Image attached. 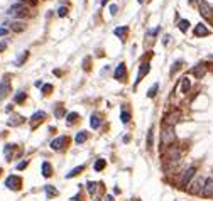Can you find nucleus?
Returning a JSON list of instances; mask_svg holds the SVG:
<instances>
[{"label":"nucleus","mask_w":213,"mask_h":201,"mask_svg":"<svg viewBox=\"0 0 213 201\" xmlns=\"http://www.w3.org/2000/svg\"><path fill=\"white\" fill-rule=\"evenodd\" d=\"M120 120H122V124H129V120H130V112H129V108H127V106H122Z\"/></svg>","instance_id":"6ab92c4d"},{"label":"nucleus","mask_w":213,"mask_h":201,"mask_svg":"<svg viewBox=\"0 0 213 201\" xmlns=\"http://www.w3.org/2000/svg\"><path fill=\"white\" fill-rule=\"evenodd\" d=\"M106 161H103V159H98V161L95 162V171H102L103 167H105Z\"/></svg>","instance_id":"473e14b6"},{"label":"nucleus","mask_w":213,"mask_h":201,"mask_svg":"<svg viewBox=\"0 0 213 201\" xmlns=\"http://www.w3.org/2000/svg\"><path fill=\"white\" fill-rule=\"evenodd\" d=\"M46 193H48V196H56V194H58V191H56L52 186H46Z\"/></svg>","instance_id":"72a5a7b5"},{"label":"nucleus","mask_w":213,"mask_h":201,"mask_svg":"<svg viewBox=\"0 0 213 201\" xmlns=\"http://www.w3.org/2000/svg\"><path fill=\"white\" fill-rule=\"evenodd\" d=\"M9 93H10V80L9 76H4L0 81V100H4Z\"/></svg>","instance_id":"0eeeda50"},{"label":"nucleus","mask_w":213,"mask_h":201,"mask_svg":"<svg viewBox=\"0 0 213 201\" xmlns=\"http://www.w3.org/2000/svg\"><path fill=\"white\" fill-rule=\"evenodd\" d=\"M210 34V31L206 29V26H203V24H198V26L195 27V36L196 37H205V36H208Z\"/></svg>","instance_id":"f3484780"},{"label":"nucleus","mask_w":213,"mask_h":201,"mask_svg":"<svg viewBox=\"0 0 213 201\" xmlns=\"http://www.w3.org/2000/svg\"><path fill=\"white\" fill-rule=\"evenodd\" d=\"M7 32H9L7 29H4V27H0V37H2V36H7Z\"/></svg>","instance_id":"79ce46f5"},{"label":"nucleus","mask_w":213,"mask_h":201,"mask_svg":"<svg viewBox=\"0 0 213 201\" xmlns=\"http://www.w3.org/2000/svg\"><path fill=\"white\" fill-rule=\"evenodd\" d=\"M66 14H68V9L66 7H59L58 9V15H59V17H66Z\"/></svg>","instance_id":"c9c22d12"},{"label":"nucleus","mask_w":213,"mask_h":201,"mask_svg":"<svg viewBox=\"0 0 213 201\" xmlns=\"http://www.w3.org/2000/svg\"><path fill=\"white\" fill-rule=\"evenodd\" d=\"M26 22H22V20H14L10 24V31L12 32H24L26 31Z\"/></svg>","instance_id":"4468645a"},{"label":"nucleus","mask_w":213,"mask_h":201,"mask_svg":"<svg viewBox=\"0 0 213 201\" xmlns=\"http://www.w3.org/2000/svg\"><path fill=\"white\" fill-rule=\"evenodd\" d=\"M191 88V81L188 80V78H183L181 80V93H188Z\"/></svg>","instance_id":"5701e85b"},{"label":"nucleus","mask_w":213,"mask_h":201,"mask_svg":"<svg viewBox=\"0 0 213 201\" xmlns=\"http://www.w3.org/2000/svg\"><path fill=\"white\" fill-rule=\"evenodd\" d=\"M24 100H26V93H24V92H19L17 95H15L14 102H15V103H22Z\"/></svg>","instance_id":"2f4dec72"},{"label":"nucleus","mask_w":213,"mask_h":201,"mask_svg":"<svg viewBox=\"0 0 213 201\" xmlns=\"http://www.w3.org/2000/svg\"><path fill=\"white\" fill-rule=\"evenodd\" d=\"M42 176L44 178H51L52 176V167L49 162H42Z\"/></svg>","instance_id":"aec40b11"},{"label":"nucleus","mask_w":213,"mask_h":201,"mask_svg":"<svg viewBox=\"0 0 213 201\" xmlns=\"http://www.w3.org/2000/svg\"><path fill=\"white\" fill-rule=\"evenodd\" d=\"M52 90V84H42V95H49Z\"/></svg>","instance_id":"f704fd0d"},{"label":"nucleus","mask_w":213,"mask_h":201,"mask_svg":"<svg viewBox=\"0 0 213 201\" xmlns=\"http://www.w3.org/2000/svg\"><path fill=\"white\" fill-rule=\"evenodd\" d=\"M29 58V51H24L22 54H20V58L17 59V66H20V64H24L26 63V59Z\"/></svg>","instance_id":"c756f323"},{"label":"nucleus","mask_w":213,"mask_h":201,"mask_svg":"<svg viewBox=\"0 0 213 201\" xmlns=\"http://www.w3.org/2000/svg\"><path fill=\"white\" fill-rule=\"evenodd\" d=\"M78 117H80V115H78L76 112H71V113H68V115H66V120H68V124H74V122L78 120Z\"/></svg>","instance_id":"c85d7f7f"},{"label":"nucleus","mask_w":213,"mask_h":201,"mask_svg":"<svg viewBox=\"0 0 213 201\" xmlns=\"http://www.w3.org/2000/svg\"><path fill=\"white\" fill-rule=\"evenodd\" d=\"M86 186H88V193H90V194H95V193H96V183H93V181H88V183H86Z\"/></svg>","instance_id":"7c9ffc66"},{"label":"nucleus","mask_w":213,"mask_h":201,"mask_svg":"<svg viewBox=\"0 0 213 201\" xmlns=\"http://www.w3.org/2000/svg\"><path fill=\"white\" fill-rule=\"evenodd\" d=\"M44 118H46V113H44V112H36V113L31 117V120H32V128L36 127L37 124H41V122L44 120Z\"/></svg>","instance_id":"a211bd4d"},{"label":"nucleus","mask_w":213,"mask_h":201,"mask_svg":"<svg viewBox=\"0 0 213 201\" xmlns=\"http://www.w3.org/2000/svg\"><path fill=\"white\" fill-rule=\"evenodd\" d=\"M157 32H159V27H156V29L149 31V32H147V34H149V36H156V34H157Z\"/></svg>","instance_id":"a19ab883"},{"label":"nucleus","mask_w":213,"mask_h":201,"mask_svg":"<svg viewBox=\"0 0 213 201\" xmlns=\"http://www.w3.org/2000/svg\"><path fill=\"white\" fill-rule=\"evenodd\" d=\"M106 2H108V0H102V4H103V5H105V4H106Z\"/></svg>","instance_id":"a18cd8bd"},{"label":"nucleus","mask_w":213,"mask_h":201,"mask_svg":"<svg viewBox=\"0 0 213 201\" xmlns=\"http://www.w3.org/2000/svg\"><path fill=\"white\" fill-rule=\"evenodd\" d=\"M178 27H179L181 32H186L188 29H190V20H186V19H183V20L178 22Z\"/></svg>","instance_id":"393cba45"},{"label":"nucleus","mask_w":213,"mask_h":201,"mask_svg":"<svg viewBox=\"0 0 213 201\" xmlns=\"http://www.w3.org/2000/svg\"><path fill=\"white\" fill-rule=\"evenodd\" d=\"M203 184H205V179H203V178L196 179L195 183L191 184V188H190V193H191V194H200V193H201V189H203Z\"/></svg>","instance_id":"f8f14e48"},{"label":"nucleus","mask_w":213,"mask_h":201,"mask_svg":"<svg viewBox=\"0 0 213 201\" xmlns=\"http://www.w3.org/2000/svg\"><path fill=\"white\" fill-rule=\"evenodd\" d=\"M142 2H144V0H139V4H142Z\"/></svg>","instance_id":"49530a36"},{"label":"nucleus","mask_w":213,"mask_h":201,"mask_svg":"<svg viewBox=\"0 0 213 201\" xmlns=\"http://www.w3.org/2000/svg\"><path fill=\"white\" fill-rule=\"evenodd\" d=\"M26 167H27V161H22V162H19V164H17L19 171H22V169H26Z\"/></svg>","instance_id":"e433bc0d"},{"label":"nucleus","mask_w":213,"mask_h":201,"mask_svg":"<svg viewBox=\"0 0 213 201\" xmlns=\"http://www.w3.org/2000/svg\"><path fill=\"white\" fill-rule=\"evenodd\" d=\"M86 139H88V132L81 130V132H78V134H76V137H74V142H76V144H83Z\"/></svg>","instance_id":"412c9836"},{"label":"nucleus","mask_w":213,"mask_h":201,"mask_svg":"<svg viewBox=\"0 0 213 201\" xmlns=\"http://www.w3.org/2000/svg\"><path fill=\"white\" fill-rule=\"evenodd\" d=\"M105 201H114V196H105Z\"/></svg>","instance_id":"c03bdc74"},{"label":"nucleus","mask_w":213,"mask_h":201,"mask_svg":"<svg viewBox=\"0 0 213 201\" xmlns=\"http://www.w3.org/2000/svg\"><path fill=\"white\" fill-rule=\"evenodd\" d=\"M179 118H181L179 112H171V113H168L164 117V125H171V127H174V125L179 122Z\"/></svg>","instance_id":"1a4fd4ad"},{"label":"nucleus","mask_w":213,"mask_h":201,"mask_svg":"<svg viewBox=\"0 0 213 201\" xmlns=\"http://www.w3.org/2000/svg\"><path fill=\"white\" fill-rule=\"evenodd\" d=\"M157 90H159V84H157V83H154V84L151 86V90L147 92V96H149V98H154V96L157 95Z\"/></svg>","instance_id":"cd10ccee"},{"label":"nucleus","mask_w":213,"mask_h":201,"mask_svg":"<svg viewBox=\"0 0 213 201\" xmlns=\"http://www.w3.org/2000/svg\"><path fill=\"white\" fill-rule=\"evenodd\" d=\"M195 174H196V167H195V166H190V167H188L186 171L183 172V176H181L179 186H181V188H186L188 184H190V181L195 178Z\"/></svg>","instance_id":"20e7f679"},{"label":"nucleus","mask_w":213,"mask_h":201,"mask_svg":"<svg viewBox=\"0 0 213 201\" xmlns=\"http://www.w3.org/2000/svg\"><path fill=\"white\" fill-rule=\"evenodd\" d=\"M125 74H127V71H125V64H124V63H120V64L117 66L115 73H114V78H115V80H118V81H122V80H125Z\"/></svg>","instance_id":"ddd939ff"},{"label":"nucleus","mask_w":213,"mask_h":201,"mask_svg":"<svg viewBox=\"0 0 213 201\" xmlns=\"http://www.w3.org/2000/svg\"><path fill=\"white\" fill-rule=\"evenodd\" d=\"M5 186L9 188V189H14V191H17V189H20V186H22V179L19 178V176H9L7 179H5Z\"/></svg>","instance_id":"423d86ee"},{"label":"nucleus","mask_w":213,"mask_h":201,"mask_svg":"<svg viewBox=\"0 0 213 201\" xmlns=\"http://www.w3.org/2000/svg\"><path fill=\"white\" fill-rule=\"evenodd\" d=\"M100 124H102V118H100V115L93 113L92 118H90V125H92V128H98Z\"/></svg>","instance_id":"4be33fe9"},{"label":"nucleus","mask_w":213,"mask_h":201,"mask_svg":"<svg viewBox=\"0 0 213 201\" xmlns=\"http://www.w3.org/2000/svg\"><path fill=\"white\" fill-rule=\"evenodd\" d=\"M117 9H118V7H117L115 4H114V5H110V14H112V15H115V14H117Z\"/></svg>","instance_id":"4c0bfd02"},{"label":"nucleus","mask_w":213,"mask_h":201,"mask_svg":"<svg viewBox=\"0 0 213 201\" xmlns=\"http://www.w3.org/2000/svg\"><path fill=\"white\" fill-rule=\"evenodd\" d=\"M169 39H171L169 36H164V41H162V42H164V44H168V42H169Z\"/></svg>","instance_id":"37998d69"},{"label":"nucleus","mask_w":213,"mask_h":201,"mask_svg":"<svg viewBox=\"0 0 213 201\" xmlns=\"http://www.w3.org/2000/svg\"><path fill=\"white\" fill-rule=\"evenodd\" d=\"M176 140V134H174V127L171 125H164L161 132V144L162 145H171Z\"/></svg>","instance_id":"f257e3e1"},{"label":"nucleus","mask_w":213,"mask_h":201,"mask_svg":"<svg viewBox=\"0 0 213 201\" xmlns=\"http://www.w3.org/2000/svg\"><path fill=\"white\" fill-rule=\"evenodd\" d=\"M149 71H151V64H149V63H142V64L139 66V73H137V80H135V83H134V86H137Z\"/></svg>","instance_id":"6e6552de"},{"label":"nucleus","mask_w":213,"mask_h":201,"mask_svg":"<svg viewBox=\"0 0 213 201\" xmlns=\"http://www.w3.org/2000/svg\"><path fill=\"white\" fill-rule=\"evenodd\" d=\"M63 113H64V110H63V108H58V110H56V117H58V118H61Z\"/></svg>","instance_id":"58836bf2"},{"label":"nucleus","mask_w":213,"mask_h":201,"mask_svg":"<svg viewBox=\"0 0 213 201\" xmlns=\"http://www.w3.org/2000/svg\"><path fill=\"white\" fill-rule=\"evenodd\" d=\"M179 157H181V150L178 149L176 145H171L168 149V152L164 154V161L171 162V164H178V162H179Z\"/></svg>","instance_id":"f03ea898"},{"label":"nucleus","mask_w":213,"mask_h":201,"mask_svg":"<svg viewBox=\"0 0 213 201\" xmlns=\"http://www.w3.org/2000/svg\"><path fill=\"white\" fill-rule=\"evenodd\" d=\"M152 139H154V128H149L147 132V139H146V144H147V149H152Z\"/></svg>","instance_id":"b1692460"},{"label":"nucleus","mask_w":213,"mask_h":201,"mask_svg":"<svg viewBox=\"0 0 213 201\" xmlns=\"http://www.w3.org/2000/svg\"><path fill=\"white\" fill-rule=\"evenodd\" d=\"M22 122H24L22 115H12V117L7 120V125L9 127H17V125H20Z\"/></svg>","instance_id":"dca6fc26"},{"label":"nucleus","mask_w":213,"mask_h":201,"mask_svg":"<svg viewBox=\"0 0 213 201\" xmlns=\"http://www.w3.org/2000/svg\"><path fill=\"white\" fill-rule=\"evenodd\" d=\"M198 9H200V14H201L205 19H210V20L213 19V9L208 5V2H205V0H198Z\"/></svg>","instance_id":"39448f33"},{"label":"nucleus","mask_w":213,"mask_h":201,"mask_svg":"<svg viewBox=\"0 0 213 201\" xmlns=\"http://www.w3.org/2000/svg\"><path fill=\"white\" fill-rule=\"evenodd\" d=\"M7 14L9 15H15V17H19V19H22V17H26V15L29 14V10H27V7L22 4V2H19V4H14L10 9H9Z\"/></svg>","instance_id":"7ed1b4c3"},{"label":"nucleus","mask_w":213,"mask_h":201,"mask_svg":"<svg viewBox=\"0 0 213 201\" xmlns=\"http://www.w3.org/2000/svg\"><path fill=\"white\" fill-rule=\"evenodd\" d=\"M205 73H206L205 64H198V66H195V68L191 70V74H195V78H198V80H201V78L205 76Z\"/></svg>","instance_id":"2eb2a0df"},{"label":"nucleus","mask_w":213,"mask_h":201,"mask_svg":"<svg viewBox=\"0 0 213 201\" xmlns=\"http://www.w3.org/2000/svg\"><path fill=\"white\" fill-rule=\"evenodd\" d=\"M127 32H129V27H117L115 29V36H118L120 39H124Z\"/></svg>","instance_id":"a878e982"},{"label":"nucleus","mask_w":213,"mask_h":201,"mask_svg":"<svg viewBox=\"0 0 213 201\" xmlns=\"http://www.w3.org/2000/svg\"><path fill=\"white\" fill-rule=\"evenodd\" d=\"M81 171H83V166H78V167H74L73 171H70V172H68V174H66V178H68V179H71V178H74V176H78V174H80Z\"/></svg>","instance_id":"bb28decb"},{"label":"nucleus","mask_w":213,"mask_h":201,"mask_svg":"<svg viewBox=\"0 0 213 201\" xmlns=\"http://www.w3.org/2000/svg\"><path fill=\"white\" fill-rule=\"evenodd\" d=\"M66 144H68V139H66V137H58V139L51 140V149L61 150V149H64V145H66Z\"/></svg>","instance_id":"9b49d317"},{"label":"nucleus","mask_w":213,"mask_h":201,"mask_svg":"<svg viewBox=\"0 0 213 201\" xmlns=\"http://www.w3.org/2000/svg\"><path fill=\"white\" fill-rule=\"evenodd\" d=\"M201 194L205 198H213V179H205V184H203V189H201Z\"/></svg>","instance_id":"9d476101"},{"label":"nucleus","mask_w":213,"mask_h":201,"mask_svg":"<svg viewBox=\"0 0 213 201\" xmlns=\"http://www.w3.org/2000/svg\"><path fill=\"white\" fill-rule=\"evenodd\" d=\"M5 49H7V42H5V41H2V42H0V52L5 51Z\"/></svg>","instance_id":"ea45409f"}]
</instances>
